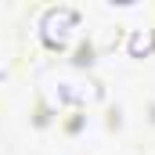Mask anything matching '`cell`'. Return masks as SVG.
<instances>
[{"mask_svg": "<svg viewBox=\"0 0 155 155\" xmlns=\"http://www.w3.org/2000/svg\"><path fill=\"white\" fill-rule=\"evenodd\" d=\"M72 25H76V11H72V7L51 11V15L43 18V43H47V47H65Z\"/></svg>", "mask_w": 155, "mask_h": 155, "instance_id": "1", "label": "cell"}, {"mask_svg": "<svg viewBox=\"0 0 155 155\" xmlns=\"http://www.w3.org/2000/svg\"><path fill=\"white\" fill-rule=\"evenodd\" d=\"M152 47H155V33L152 29H144V33H137V36L130 40V54H134V58H144Z\"/></svg>", "mask_w": 155, "mask_h": 155, "instance_id": "2", "label": "cell"}]
</instances>
